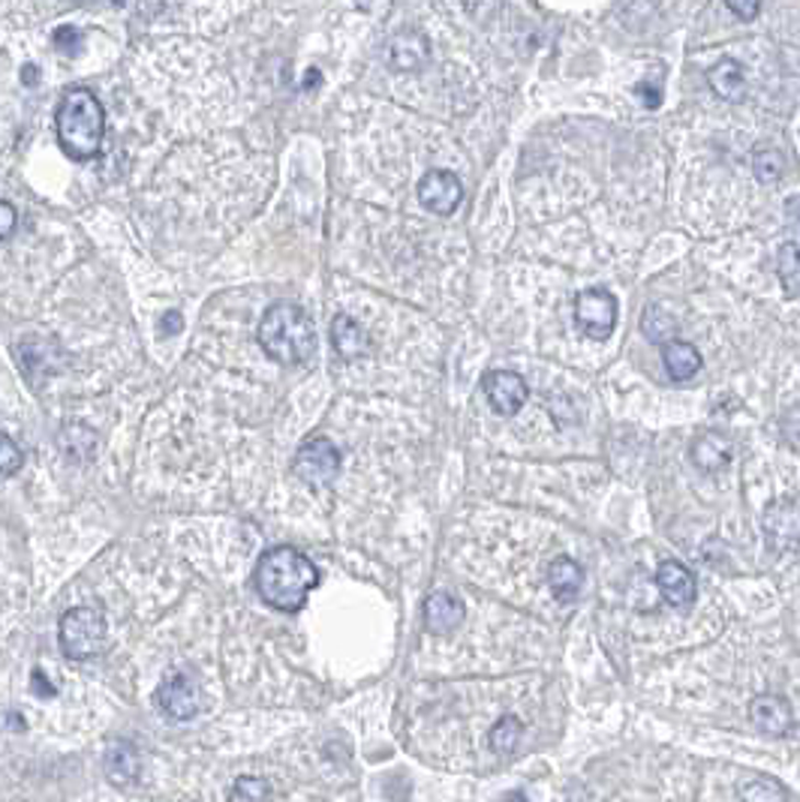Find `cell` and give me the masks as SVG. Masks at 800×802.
Listing matches in <instances>:
<instances>
[{
	"mask_svg": "<svg viewBox=\"0 0 800 802\" xmlns=\"http://www.w3.org/2000/svg\"><path fill=\"white\" fill-rule=\"evenodd\" d=\"M319 571L298 547H271L256 562L253 586L268 607L283 614H298L307 605V595L317 589Z\"/></svg>",
	"mask_w": 800,
	"mask_h": 802,
	"instance_id": "1",
	"label": "cell"
},
{
	"mask_svg": "<svg viewBox=\"0 0 800 802\" xmlns=\"http://www.w3.org/2000/svg\"><path fill=\"white\" fill-rule=\"evenodd\" d=\"M262 352L286 367L307 364L317 352V325L301 303L277 301L271 303L260 322Z\"/></svg>",
	"mask_w": 800,
	"mask_h": 802,
	"instance_id": "2",
	"label": "cell"
},
{
	"mask_svg": "<svg viewBox=\"0 0 800 802\" xmlns=\"http://www.w3.org/2000/svg\"><path fill=\"white\" fill-rule=\"evenodd\" d=\"M58 141L72 160H94L106 136V112L94 93L76 88L60 100L55 112Z\"/></svg>",
	"mask_w": 800,
	"mask_h": 802,
	"instance_id": "3",
	"label": "cell"
},
{
	"mask_svg": "<svg viewBox=\"0 0 800 802\" xmlns=\"http://www.w3.org/2000/svg\"><path fill=\"white\" fill-rule=\"evenodd\" d=\"M60 652L72 662H91L106 652L108 626L103 610L96 607H72L60 617L58 626Z\"/></svg>",
	"mask_w": 800,
	"mask_h": 802,
	"instance_id": "4",
	"label": "cell"
},
{
	"mask_svg": "<svg viewBox=\"0 0 800 802\" xmlns=\"http://www.w3.org/2000/svg\"><path fill=\"white\" fill-rule=\"evenodd\" d=\"M293 466L295 476L301 478L307 488H325L341 476V451L334 448L331 439L317 436V439H310L298 448Z\"/></svg>",
	"mask_w": 800,
	"mask_h": 802,
	"instance_id": "5",
	"label": "cell"
},
{
	"mask_svg": "<svg viewBox=\"0 0 800 802\" xmlns=\"http://www.w3.org/2000/svg\"><path fill=\"white\" fill-rule=\"evenodd\" d=\"M575 322L587 337L608 340L617 325V298L605 289L581 291L575 298Z\"/></svg>",
	"mask_w": 800,
	"mask_h": 802,
	"instance_id": "6",
	"label": "cell"
},
{
	"mask_svg": "<svg viewBox=\"0 0 800 802\" xmlns=\"http://www.w3.org/2000/svg\"><path fill=\"white\" fill-rule=\"evenodd\" d=\"M419 202L424 208L436 214V217H448L455 214L464 202V184L455 172L448 169H431L427 175L419 181Z\"/></svg>",
	"mask_w": 800,
	"mask_h": 802,
	"instance_id": "7",
	"label": "cell"
},
{
	"mask_svg": "<svg viewBox=\"0 0 800 802\" xmlns=\"http://www.w3.org/2000/svg\"><path fill=\"white\" fill-rule=\"evenodd\" d=\"M157 707L169 721H190L199 712V688L187 674H169L157 688Z\"/></svg>",
	"mask_w": 800,
	"mask_h": 802,
	"instance_id": "8",
	"label": "cell"
},
{
	"mask_svg": "<svg viewBox=\"0 0 800 802\" xmlns=\"http://www.w3.org/2000/svg\"><path fill=\"white\" fill-rule=\"evenodd\" d=\"M484 394H488V403L496 415H515L527 403L530 388H527L521 373L494 370L484 376Z\"/></svg>",
	"mask_w": 800,
	"mask_h": 802,
	"instance_id": "9",
	"label": "cell"
},
{
	"mask_svg": "<svg viewBox=\"0 0 800 802\" xmlns=\"http://www.w3.org/2000/svg\"><path fill=\"white\" fill-rule=\"evenodd\" d=\"M765 541L774 553H791L798 547V502L786 500L770 505L762 517Z\"/></svg>",
	"mask_w": 800,
	"mask_h": 802,
	"instance_id": "10",
	"label": "cell"
},
{
	"mask_svg": "<svg viewBox=\"0 0 800 802\" xmlns=\"http://www.w3.org/2000/svg\"><path fill=\"white\" fill-rule=\"evenodd\" d=\"M750 719L767 736H789L795 731V712L789 700L779 695H758L750 703Z\"/></svg>",
	"mask_w": 800,
	"mask_h": 802,
	"instance_id": "11",
	"label": "cell"
},
{
	"mask_svg": "<svg viewBox=\"0 0 800 802\" xmlns=\"http://www.w3.org/2000/svg\"><path fill=\"white\" fill-rule=\"evenodd\" d=\"M19 360H22V373L27 382L39 385L43 376H55L64 364V352L55 340H27L19 346Z\"/></svg>",
	"mask_w": 800,
	"mask_h": 802,
	"instance_id": "12",
	"label": "cell"
},
{
	"mask_svg": "<svg viewBox=\"0 0 800 802\" xmlns=\"http://www.w3.org/2000/svg\"><path fill=\"white\" fill-rule=\"evenodd\" d=\"M431 60V43L422 31H400L389 43V64L398 72H419Z\"/></svg>",
	"mask_w": 800,
	"mask_h": 802,
	"instance_id": "13",
	"label": "cell"
},
{
	"mask_svg": "<svg viewBox=\"0 0 800 802\" xmlns=\"http://www.w3.org/2000/svg\"><path fill=\"white\" fill-rule=\"evenodd\" d=\"M656 586L665 595V602L674 607H693L698 598V586H695V574L681 562H662L656 569Z\"/></svg>",
	"mask_w": 800,
	"mask_h": 802,
	"instance_id": "14",
	"label": "cell"
},
{
	"mask_svg": "<svg viewBox=\"0 0 800 802\" xmlns=\"http://www.w3.org/2000/svg\"><path fill=\"white\" fill-rule=\"evenodd\" d=\"M331 343H334V352L343 360H358L370 355V337H367V331L355 322L353 316L346 313L334 316V322H331Z\"/></svg>",
	"mask_w": 800,
	"mask_h": 802,
	"instance_id": "15",
	"label": "cell"
},
{
	"mask_svg": "<svg viewBox=\"0 0 800 802\" xmlns=\"http://www.w3.org/2000/svg\"><path fill=\"white\" fill-rule=\"evenodd\" d=\"M464 617H467V607L460 605L452 593H434L427 595V602H424V626L434 634L455 631L464 622Z\"/></svg>",
	"mask_w": 800,
	"mask_h": 802,
	"instance_id": "16",
	"label": "cell"
},
{
	"mask_svg": "<svg viewBox=\"0 0 800 802\" xmlns=\"http://www.w3.org/2000/svg\"><path fill=\"white\" fill-rule=\"evenodd\" d=\"M103 767H106V776L112 784H133L141 772L139 748H136L130 740H115V743L106 748Z\"/></svg>",
	"mask_w": 800,
	"mask_h": 802,
	"instance_id": "17",
	"label": "cell"
},
{
	"mask_svg": "<svg viewBox=\"0 0 800 802\" xmlns=\"http://www.w3.org/2000/svg\"><path fill=\"white\" fill-rule=\"evenodd\" d=\"M689 454H693V463L698 466L701 472H722V469L731 463L734 448H731L729 436H725V433L707 431L695 439L693 451Z\"/></svg>",
	"mask_w": 800,
	"mask_h": 802,
	"instance_id": "18",
	"label": "cell"
},
{
	"mask_svg": "<svg viewBox=\"0 0 800 802\" xmlns=\"http://www.w3.org/2000/svg\"><path fill=\"white\" fill-rule=\"evenodd\" d=\"M662 360H665V370L674 382H689L698 376L701 370V352L695 350L693 343H686V340H668V343H662Z\"/></svg>",
	"mask_w": 800,
	"mask_h": 802,
	"instance_id": "19",
	"label": "cell"
},
{
	"mask_svg": "<svg viewBox=\"0 0 800 802\" xmlns=\"http://www.w3.org/2000/svg\"><path fill=\"white\" fill-rule=\"evenodd\" d=\"M548 586L557 602L563 605H572L578 595H581V586H584V571L578 565L575 559L569 557H557L548 565Z\"/></svg>",
	"mask_w": 800,
	"mask_h": 802,
	"instance_id": "20",
	"label": "cell"
},
{
	"mask_svg": "<svg viewBox=\"0 0 800 802\" xmlns=\"http://www.w3.org/2000/svg\"><path fill=\"white\" fill-rule=\"evenodd\" d=\"M707 82H710L713 93L722 96V100H741L743 91H746L743 67L731 58H722L719 64H713L710 72H707Z\"/></svg>",
	"mask_w": 800,
	"mask_h": 802,
	"instance_id": "21",
	"label": "cell"
},
{
	"mask_svg": "<svg viewBox=\"0 0 800 802\" xmlns=\"http://www.w3.org/2000/svg\"><path fill=\"white\" fill-rule=\"evenodd\" d=\"M743 802H789V791L777 779L767 776H753L741 784Z\"/></svg>",
	"mask_w": 800,
	"mask_h": 802,
	"instance_id": "22",
	"label": "cell"
},
{
	"mask_svg": "<svg viewBox=\"0 0 800 802\" xmlns=\"http://www.w3.org/2000/svg\"><path fill=\"white\" fill-rule=\"evenodd\" d=\"M521 736H524V724L515 715H503L496 721L494 731H491V748L496 755H512L518 748Z\"/></svg>",
	"mask_w": 800,
	"mask_h": 802,
	"instance_id": "23",
	"label": "cell"
},
{
	"mask_svg": "<svg viewBox=\"0 0 800 802\" xmlns=\"http://www.w3.org/2000/svg\"><path fill=\"white\" fill-rule=\"evenodd\" d=\"M779 279L782 286L789 291L791 298H798L800 291V256H798V241H789V244L779 247Z\"/></svg>",
	"mask_w": 800,
	"mask_h": 802,
	"instance_id": "24",
	"label": "cell"
},
{
	"mask_svg": "<svg viewBox=\"0 0 800 802\" xmlns=\"http://www.w3.org/2000/svg\"><path fill=\"white\" fill-rule=\"evenodd\" d=\"M674 319L668 313H662L656 307H648L644 316H641V331H644V337L653 340V343H668L674 340Z\"/></svg>",
	"mask_w": 800,
	"mask_h": 802,
	"instance_id": "25",
	"label": "cell"
},
{
	"mask_svg": "<svg viewBox=\"0 0 800 802\" xmlns=\"http://www.w3.org/2000/svg\"><path fill=\"white\" fill-rule=\"evenodd\" d=\"M268 781L260 776H241L229 791V802H268Z\"/></svg>",
	"mask_w": 800,
	"mask_h": 802,
	"instance_id": "26",
	"label": "cell"
},
{
	"mask_svg": "<svg viewBox=\"0 0 800 802\" xmlns=\"http://www.w3.org/2000/svg\"><path fill=\"white\" fill-rule=\"evenodd\" d=\"M24 466V454L7 433H0V478L15 476Z\"/></svg>",
	"mask_w": 800,
	"mask_h": 802,
	"instance_id": "27",
	"label": "cell"
},
{
	"mask_svg": "<svg viewBox=\"0 0 800 802\" xmlns=\"http://www.w3.org/2000/svg\"><path fill=\"white\" fill-rule=\"evenodd\" d=\"M755 175L762 181H779L782 177V157L777 151H762L755 153Z\"/></svg>",
	"mask_w": 800,
	"mask_h": 802,
	"instance_id": "28",
	"label": "cell"
},
{
	"mask_svg": "<svg viewBox=\"0 0 800 802\" xmlns=\"http://www.w3.org/2000/svg\"><path fill=\"white\" fill-rule=\"evenodd\" d=\"M52 43H55V48H58V51H64V55H76V51L82 48L84 34L79 31V27H72V24H64V27H58V31H55Z\"/></svg>",
	"mask_w": 800,
	"mask_h": 802,
	"instance_id": "29",
	"label": "cell"
},
{
	"mask_svg": "<svg viewBox=\"0 0 800 802\" xmlns=\"http://www.w3.org/2000/svg\"><path fill=\"white\" fill-rule=\"evenodd\" d=\"M15 226H19V214H15V208H12L10 202H3V198H0V241L12 238Z\"/></svg>",
	"mask_w": 800,
	"mask_h": 802,
	"instance_id": "30",
	"label": "cell"
},
{
	"mask_svg": "<svg viewBox=\"0 0 800 802\" xmlns=\"http://www.w3.org/2000/svg\"><path fill=\"white\" fill-rule=\"evenodd\" d=\"M725 3H729V10L734 12L738 19H743V22L755 19L758 10H762V0H725Z\"/></svg>",
	"mask_w": 800,
	"mask_h": 802,
	"instance_id": "31",
	"label": "cell"
},
{
	"mask_svg": "<svg viewBox=\"0 0 800 802\" xmlns=\"http://www.w3.org/2000/svg\"><path fill=\"white\" fill-rule=\"evenodd\" d=\"M181 328H184V319H181V313H165L163 322H160V331H163V334H178Z\"/></svg>",
	"mask_w": 800,
	"mask_h": 802,
	"instance_id": "32",
	"label": "cell"
},
{
	"mask_svg": "<svg viewBox=\"0 0 800 802\" xmlns=\"http://www.w3.org/2000/svg\"><path fill=\"white\" fill-rule=\"evenodd\" d=\"M22 82L27 84V88H36V84H39V67H36V64H27V67H24Z\"/></svg>",
	"mask_w": 800,
	"mask_h": 802,
	"instance_id": "33",
	"label": "cell"
},
{
	"mask_svg": "<svg viewBox=\"0 0 800 802\" xmlns=\"http://www.w3.org/2000/svg\"><path fill=\"white\" fill-rule=\"evenodd\" d=\"M34 691L39 695V698H46V695H55V688L46 686V676L39 674V671H34Z\"/></svg>",
	"mask_w": 800,
	"mask_h": 802,
	"instance_id": "34",
	"label": "cell"
},
{
	"mask_svg": "<svg viewBox=\"0 0 800 802\" xmlns=\"http://www.w3.org/2000/svg\"><path fill=\"white\" fill-rule=\"evenodd\" d=\"M503 802H527V793H524V791L506 793V800H503Z\"/></svg>",
	"mask_w": 800,
	"mask_h": 802,
	"instance_id": "35",
	"label": "cell"
}]
</instances>
